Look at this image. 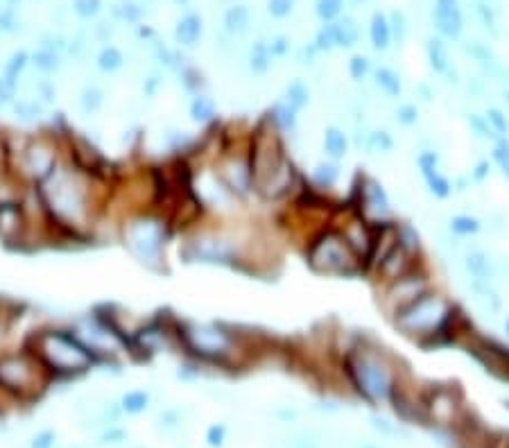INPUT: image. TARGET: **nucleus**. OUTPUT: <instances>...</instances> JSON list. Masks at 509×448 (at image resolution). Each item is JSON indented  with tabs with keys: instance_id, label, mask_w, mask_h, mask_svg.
I'll use <instances>...</instances> for the list:
<instances>
[{
	"instance_id": "f257e3e1",
	"label": "nucleus",
	"mask_w": 509,
	"mask_h": 448,
	"mask_svg": "<svg viewBox=\"0 0 509 448\" xmlns=\"http://www.w3.org/2000/svg\"><path fill=\"white\" fill-rule=\"evenodd\" d=\"M23 347L46 367V371L50 373L52 380L79 378L97 364L93 353L81 344L68 324H48L30 331L26 340H23Z\"/></svg>"
},
{
	"instance_id": "f03ea898",
	"label": "nucleus",
	"mask_w": 509,
	"mask_h": 448,
	"mask_svg": "<svg viewBox=\"0 0 509 448\" xmlns=\"http://www.w3.org/2000/svg\"><path fill=\"white\" fill-rule=\"evenodd\" d=\"M50 373L32 356L26 347L0 349V389L14 401H32L39 398L50 385Z\"/></svg>"
},
{
	"instance_id": "7ed1b4c3",
	"label": "nucleus",
	"mask_w": 509,
	"mask_h": 448,
	"mask_svg": "<svg viewBox=\"0 0 509 448\" xmlns=\"http://www.w3.org/2000/svg\"><path fill=\"white\" fill-rule=\"evenodd\" d=\"M120 235L125 247L150 270H159L163 258V244L168 238L166 220L152 213L129 215L120 224Z\"/></svg>"
},
{
	"instance_id": "20e7f679",
	"label": "nucleus",
	"mask_w": 509,
	"mask_h": 448,
	"mask_svg": "<svg viewBox=\"0 0 509 448\" xmlns=\"http://www.w3.org/2000/svg\"><path fill=\"white\" fill-rule=\"evenodd\" d=\"M177 338L188 353L207 362H222L233 351V335L220 324H182Z\"/></svg>"
},
{
	"instance_id": "39448f33",
	"label": "nucleus",
	"mask_w": 509,
	"mask_h": 448,
	"mask_svg": "<svg viewBox=\"0 0 509 448\" xmlns=\"http://www.w3.org/2000/svg\"><path fill=\"white\" fill-rule=\"evenodd\" d=\"M356 251L351 249V244L344 240V235L326 231L310 244L308 251V263L315 272L319 274H351L356 270Z\"/></svg>"
},
{
	"instance_id": "423d86ee",
	"label": "nucleus",
	"mask_w": 509,
	"mask_h": 448,
	"mask_svg": "<svg viewBox=\"0 0 509 448\" xmlns=\"http://www.w3.org/2000/svg\"><path fill=\"white\" fill-rule=\"evenodd\" d=\"M448 317V304L439 295H428L414 299L412 304L401 308L396 313V329L407 335H425V333L437 331Z\"/></svg>"
},
{
	"instance_id": "0eeeda50",
	"label": "nucleus",
	"mask_w": 509,
	"mask_h": 448,
	"mask_svg": "<svg viewBox=\"0 0 509 448\" xmlns=\"http://www.w3.org/2000/svg\"><path fill=\"white\" fill-rule=\"evenodd\" d=\"M179 254L186 263L204 265H236V240L224 233H197L184 242Z\"/></svg>"
},
{
	"instance_id": "6e6552de",
	"label": "nucleus",
	"mask_w": 509,
	"mask_h": 448,
	"mask_svg": "<svg viewBox=\"0 0 509 448\" xmlns=\"http://www.w3.org/2000/svg\"><path fill=\"white\" fill-rule=\"evenodd\" d=\"M349 371L358 387L369 396H385L390 392L392 378L390 371L381 360H376L369 353H353L349 356Z\"/></svg>"
},
{
	"instance_id": "1a4fd4ad",
	"label": "nucleus",
	"mask_w": 509,
	"mask_h": 448,
	"mask_svg": "<svg viewBox=\"0 0 509 448\" xmlns=\"http://www.w3.org/2000/svg\"><path fill=\"white\" fill-rule=\"evenodd\" d=\"M215 175L220 182L224 184V188L236 195V197H244L249 195L251 186V170H249V159L242 157H229L220 163V168L215 170Z\"/></svg>"
},
{
	"instance_id": "9d476101",
	"label": "nucleus",
	"mask_w": 509,
	"mask_h": 448,
	"mask_svg": "<svg viewBox=\"0 0 509 448\" xmlns=\"http://www.w3.org/2000/svg\"><path fill=\"white\" fill-rule=\"evenodd\" d=\"M432 23L441 35L448 39H457L462 32V7L459 0H434L432 7Z\"/></svg>"
},
{
	"instance_id": "9b49d317",
	"label": "nucleus",
	"mask_w": 509,
	"mask_h": 448,
	"mask_svg": "<svg viewBox=\"0 0 509 448\" xmlns=\"http://www.w3.org/2000/svg\"><path fill=\"white\" fill-rule=\"evenodd\" d=\"M416 163H419V168H421V175H423L425 184H428V188H430V193L434 195V197H448L453 188H450L448 179L439 173V157H437V152H432V150L421 152V154H419Z\"/></svg>"
},
{
	"instance_id": "f8f14e48",
	"label": "nucleus",
	"mask_w": 509,
	"mask_h": 448,
	"mask_svg": "<svg viewBox=\"0 0 509 448\" xmlns=\"http://www.w3.org/2000/svg\"><path fill=\"white\" fill-rule=\"evenodd\" d=\"M462 263H464V272L469 276V281L489 283L496 276V263L491 260L487 251H480V249L466 251Z\"/></svg>"
},
{
	"instance_id": "ddd939ff",
	"label": "nucleus",
	"mask_w": 509,
	"mask_h": 448,
	"mask_svg": "<svg viewBox=\"0 0 509 448\" xmlns=\"http://www.w3.org/2000/svg\"><path fill=\"white\" fill-rule=\"evenodd\" d=\"M10 111L16 120L23 122V125H37V122L44 120L48 107L32 95H16L14 102L10 104Z\"/></svg>"
},
{
	"instance_id": "4468645a",
	"label": "nucleus",
	"mask_w": 509,
	"mask_h": 448,
	"mask_svg": "<svg viewBox=\"0 0 509 448\" xmlns=\"http://www.w3.org/2000/svg\"><path fill=\"white\" fill-rule=\"evenodd\" d=\"M423 292H425L423 279H419V276H401V279H396V285H394L392 292H390V301L398 304V311H401V308H405L407 304H412L414 299L421 297Z\"/></svg>"
},
{
	"instance_id": "2eb2a0df",
	"label": "nucleus",
	"mask_w": 509,
	"mask_h": 448,
	"mask_svg": "<svg viewBox=\"0 0 509 448\" xmlns=\"http://www.w3.org/2000/svg\"><path fill=\"white\" fill-rule=\"evenodd\" d=\"M363 204L367 208V213H374L376 217H385L390 215V199L385 195L383 186L374 179H367L363 184Z\"/></svg>"
},
{
	"instance_id": "dca6fc26",
	"label": "nucleus",
	"mask_w": 509,
	"mask_h": 448,
	"mask_svg": "<svg viewBox=\"0 0 509 448\" xmlns=\"http://www.w3.org/2000/svg\"><path fill=\"white\" fill-rule=\"evenodd\" d=\"M202 16L200 14H186L177 21L175 28V39L179 46L184 48H195L202 39Z\"/></svg>"
},
{
	"instance_id": "f3484780",
	"label": "nucleus",
	"mask_w": 509,
	"mask_h": 448,
	"mask_svg": "<svg viewBox=\"0 0 509 448\" xmlns=\"http://www.w3.org/2000/svg\"><path fill=\"white\" fill-rule=\"evenodd\" d=\"M104 107V91L102 86L93 84V81H88L79 88V95H77V109L84 118H91L95 116L97 111Z\"/></svg>"
},
{
	"instance_id": "a211bd4d",
	"label": "nucleus",
	"mask_w": 509,
	"mask_h": 448,
	"mask_svg": "<svg viewBox=\"0 0 509 448\" xmlns=\"http://www.w3.org/2000/svg\"><path fill=\"white\" fill-rule=\"evenodd\" d=\"M251 28V12L247 5H231L224 14V30L231 37L247 35Z\"/></svg>"
},
{
	"instance_id": "6ab92c4d",
	"label": "nucleus",
	"mask_w": 509,
	"mask_h": 448,
	"mask_svg": "<svg viewBox=\"0 0 509 448\" xmlns=\"http://www.w3.org/2000/svg\"><path fill=\"white\" fill-rule=\"evenodd\" d=\"M425 55H428V61H430V68L434 72H441V75H446L450 70V55H448V46L444 43L441 39L437 37H430L425 41Z\"/></svg>"
},
{
	"instance_id": "aec40b11",
	"label": "nucleus",
	"mask_w": 509,
	"mask_h": 448,
	"mask_svg": "<svg viewBox=\"0 0 509 448\" xmlns=\"http://www.w3.org/2000/svg\"><path fill=\"white\" fill-rule=\"evenodd\" d=\"M405 260H407V251L401 247V244H396V247H392L387 254L381 258L378 267L385 276H390V279H401L407 265Z\"/></svg>"
},
{
	"instance_id": "412c9836",
	"label": "nucleus",
	"mask_w": 509,
	"mask_h": 448,
	"mask_svg": "<svg viewBox=\"0 0 509 448\" xmlns=\"http://www.w3.org/2000/svg\"><path fill=\"white\" fill-rule=\"evenodd\" d=\"M272 52H269V46L265 41H256L251 48H249V55H247V66L253 75H265V72L272 68Z\"/></svg>"
},
{
	"instance_id": "4be33fe9",
	"label": "nucleus",
	"mask_w": 509,
	"mask_h": 448,
	"mask_svg": "<svg viewBox=\"0 0 509 448\" xmlns=\"http://www.w3.org/2000/svg\"><path fill=\"white\" fill-rule=\"evenodd\" d=\"M215 100L207 93H197L191 100V107H188V113H191V120L197 122V125H207L213 118H215Z\"/></svg>"
},
{
	"instance_id": "5701e85b",
	"label": "nucleus",
	"mask_w": 509,
	"mask_h": 448,
	"mask_svg": "<svg viewBox=\"0 0 509 448\" xmlns=\"http://www.w3.org/2000/svg\"><path fill=\"white\" fill-rule=\"evenodd\" d=\"M30 64L35 66L41 75H55V72L61 70V55L55 50H48V48H39L37 52L30 55Z\"/></svg>"
},
{
	"instance_id": "b1692460",
	"label": "nucleus",
	"mask_w": 509,
	"mask_h": 448,
	"mask_svg": "<svg viewBox=\"0 0 509 448\" xmlns=\"http://www.w3.org/2000/svg\"><path fill=\"white\" fill-rule=\"evenodd\" d=\"M333 26V37H335V48H351L358 43L360 39V28L358 23L347 16L338 23H331Z\"/></svg>"
},
{
	"instance_id": "393cba45",
	"label": "nucleus",
	"mask_w": 509,
	"mask_h": 448,
	"mask_svg": "<svg viewBox=\"0 0 509 448\" xmlns=\"http://www.w3.org/2000/svg\"><path fill=\"white\" fill-rule=\"evenodd\" d=\"M95 66L104 75H111V72H118L125 66V55H122L120 48L116 46H104L95 57Z\"/></svg>"
},
{
	"instance_id": "a878e982",
	"label": "nucleus",
	"mask_w": 509,
	"mask_h": 448,
	"mask_svg": "<svg viewBox=\"0 0 509 448\" xmlns=\"http://www.w3.org/2000/svg\"><path fill=\"white\" fill-rule=\"evenodd\" d=\"M374 84H376V88H381V91L390 97H398L401 91H403V81H401L398 72L387 68V66H383L374 72Z\"/></svg>"
},
{
	"instance_id": "bb28decb",
	"label": "nucleus",
	"mask_w": 509,
	"mask_h": 448,
	"mask_svg": "<svg viewBox=\"0 0 509 448\" xmlns=\"http://www.w3.org/2000/svg\"><path fill=\"white\" fill-rule=\"evenodd\" d=\"M28 66H30V55L19 50V52H14L10 59L5 61L3 72H0V75H3L7 81H10L12 86H16V84H19V79L26 75Z\"/></svg>"
},
{
	"instance_id": "cd10ccee",
	"label": "nucleus",
	"mask_w": 509,
	"mask_h": 448,
	"mask_svg": "<svg viewBox=\"0 0 509 448\" xmlns=\"http://www.w3.org/2000/svg\"><path fill=\"white\" fill-rule=\"evenodd\" d=\"M369 37H372V43L376 50H387L390 41H392V28L390 21L385 19V14H374L372 19V28H369Z\"/></svg>"
},
{
	"instance_id": "c85d7f7f",
	"label": "nucleus",
	"mask_w": 509,
	"mask_h": 448,
	"mask_svg": "<svg viewBox=\"0 0 509 448\" xmlns=\"http://www.w3.org/2000/svg\"><path fill=\"white\" fill-rule=\"evenodd\" d=\"M347 148H349L347 134L338 127H328L324 132V152L328 154V157L342 159L344 154H347Z\"/></svg>"
},
{
	"instance_id": "c756f323",
	"label": "nucleus",
	"mask_w": 509,
	"mask_h": 448,
	"mask_svg": "<svg viewBox=\"0 0 509 448\" xmlns=\"http://www.w3.org/2000/svg\"><path fill=\"white\" fill-rule=\"evenodd\" d=\"M285 102L290 104L294 111H301L303 107H308V102H310V88L306 86V81L294 79L292 84H287V88H285Z\"/></svg>"
},
{
	"instance_id": "7c9ffc66",
	"label": "nucleus",
	"mask_w": 509,
	"mask_h": 448,
	"mask_svg": "<svg viewBox=\"0 0 509 448\" xmlns=\"http://www.w3.org/2000/svg\"><path fill=\"white\" fill-rule=\"evenodd\" d=\"M272 118H274L276 125L283 129V132H294V129H297V111H294L285 100L274 104Z\"/></svg>"
},
{
	"instance_id": "2f4dec72",
	"label": "nucleus",
	"mask_w": 509,
	"mask_h": 448,
	"mask_svg": "<svg viewBox=\"0 0 509 448\" xmlns=\"http://www.w3.org/2000/svg\"><path fill=\"white\" fill-rule=\"evenodd\" d=\"M365 148L374 154H387L394 150V141L387 132H372L365 138Z\"/></svg>"
},
{
	"instance_id": "473e14b6",
	"label": "nucleus",
	"mask_w": 509,
	"mask_h": 448,
	"mask_svg": "<svg viewBox=\"0 0 509 448\" xmlns=\"http://www.w3.org/2000/svg\"><path fill=\"white\" fill-rule=\"evenodd\" d=\"M147 403H150V396H147V392H143V389H134V392H127L125 396H122L120 407L125 412L136 414V412H143L147 407Z\"/></svg>"
},
{
	"instance_id": "72a5a7b5",
	"label": "nucleus",
	"mask_w": 509,
	"mask_h": 448,
	"mask_svg": "<svg viewBox=\"0 0 509 448\" xmlns=\"http://www.w3.org/2000/svg\"><path fill=\"white\" fill-rule=\"evenodd\" d=\"M338 177H340V170L335 163H319L313 173V179L322 186V188H331V186L338 182Z\"/></svg>"
},
{
	"instance_id": "f704fd0d",
	"label": "nucleus",
	"mask_w": 509,
	"mask_h": 448,
	"mask_svg": "<svg viewBox=\"0 0 509 448\" xmlns=\"http://www.w3.org/2000/svg\"><path fill=\"white\" fill-rule=\"evenodd\" d=\"M450 231L457 233V235H471V233H478L480 231V222L471 215H455L450 220Z\"/></svg>"
},
{
	"instance_id": "c9c22d12",
	"label": "nucleus",
	"mask_w": 509,
	"mask_h": 448,
	"mask_svg": "<svg viewBox=\"0 0 509 448\" xmlns=\"http://www.w3.org/2000/svg\"><path fill=\"white\" fill-rule=\"evenodd\" d=\"M466 122H469V127L482 138H494L496 136V132L489 125V120L484 116H480V113H469V116H466Z\"/></svg>"
},
{
	"instance_id": "e433bc0d",
	"label": "nucleus",
	"mask_w": 509,
	"mask_h": 448,
	"mask_svg": "<svg viewBox=\"0 0 509 448\" xmlns=\"http://www.w3.org/2000/svg\"><path fill=\"white\" fill-rule=\"evenodd\" d=\"M342 7H344V0H317V14H319V19H324V21L335 19V16L342 12Z\"/></svg>"
},
{
	"instance_id": "4c0bfd02",
	"label": "nucleus",
	"mask_w": 509,
	"mask_h": 448,
	"mask_svg": "<svg viewBox=\"0 0 509 448\" xmlns=\"http://www.w3.org/2000/svg\"><path fill=\"white\" fill-rule=\"evenodd\" d=\"M297 7V0H267V12L276 19H285Z\"/></svg>"
},
{
	"instance_id": "58836bf2",
	"label": "nucleus",
	"mask_w": 509,
	"mask_h": 448,
	"mask_svg": "<svg viewBox=\"0 0 509 448\" xmlns=\"http://www.w3.org/2000/svg\"><path fill=\"white\" fill-rule=\"evenodd\" d=\"M182 72V81H184V86H186V91H191V93H202V86H204V81H202V75L200 72H197L195 68H182L179 70Z\"/></svg>"
},
{
	"instance_id": "ea45409f",
	"label": "nucleus",
	"mask_w": 509,
	"mask_h": 448,
	"mask_svg": "<svg viewBox=\"0 0 509 448\" xmlns=\"http://www.w3.org/2000/svg\"><path fill=\"white\" fill-rule=\"evenodd\" d=\"M367 72H369V59H367V57L356 55L349 61V75L356 79V81H363L367 77Z\"/></svg>"
},
{
	"instance_id": "a19ab883",
	"label": "nucleus",
	"mask_w": 509,
	"mask_h": 448,
	"mask_svg": "<svg viewBox=\"0 0 509 448\" xmlns=\"http://www.w3.org/2000/svg\"><path fill=\"white\" fill-rule=\"evenodd\" d=\"M390 28H392V37L396 39L398 43H403L405 37H407V21H405V16L401 14V12H394Z\"/></svg>"
},
{
	"instance_id": "79ce46f5",
	"label": "nucleus",
	"mask_w": 509,
	"mask_h": 448,
	"mask_svg": "<svg viewBox=\"0 0 509 448\" xmlns=\"http://www.w3.org/2000/svg\"><path fill=\"white\" fill-rule=\"evenodd\" d=\"M489 120V125H491V129H494V132H500V134H505V132H509V120H507V116L503 111H498V109H489L487 111V116H484Z\"/></svg>"
},
{
	"instance_id": "37998d69",
	"label": "nucleus",
	"mask_w": 509,
	"mask_h": 448,
	"mask_svg": "<svg viewBox=\"0 0 509 448\" xmlns=\"http://www.w3.org/2000/svg\"><path fill=\"white\" fill-rule=\"evenodd\" d=\"M396 120L401 122V125H416L419 120V109L414 107V104H401V107L396 109Z\"/></svg>"
},
{
	"instance_id": "c03bdc74",
	"label": "nucleus",
	"mask_w": 509,
	"mask_h": 448,
	"mask_svg": "<svg viewBox=\"0 0 509 448\" xmlns=\"http://www.w3.org/2000/svg\"><path fill=\"white\" fill-rule=\"evenodd\" d=\"M100 0H77L75 3V14L81 19H93V16L100 12Z\"/></svg>"
},
{
	"instance_id": "a18cd8bd",
	"label": "nucleus",
	"mask_w": 509,
	"mask_h": 448,
	"mask_svg": "<svg viewBox=\"0 0 509 448\" xmlns=\"http://www.w3.org/2000/svg\"><path fill=\"white\" fill-rule=\"evenodd\" d=\"M398 244L403 247L405 251H414L419 247V235L414 233L412 226H403V229L398 231Z\"/></svg>"
},
{
	"instance_id": "49530a36",
	"label": "nucleus",
	"mask_w": 509,
	"mask_h": 448,
	"mask_svg": "<svg viewBox=\"0 0 509 448\" xmlns=\"http://www.w3.org/2000/svg\"><path fill=\"white\" fill-rule=\"evenodd\" d=\"M267 46H269V52H272V57H285L287 52H290L292 41L287 37H274Z\"/></svg>"
},
{
	"instance_id": "de8ad7c7",
	"label": "nucleus",
	"mask_w": 509,
	"mask_h": 448,
	"mask_svg": "<svg viewBox=\"0 0 509 448\" xmlns=\"http://www.w3.org/2000/svg\"><path fill=\"white\" fill-rule=\"evenodd\" d=\"M19 28H21V21H19V16H16L12 10L0 12V30H5V32H19Z\"/></svg>"
},
{
	"instance_id": "09e8293b",
	"label": "nucleus",
	"mask_w": 509,
	"mask_h": 448,
	"mask_svg": "<svg viewBox=\"0 0 509 448\" xmlns=\"http://www.w3.org/2000/svg\"><path fill=\"white\" fill-rule=\"evenodd\" d=\"M143 79H145V81H143V93H145L147 97H152V95L161 88V84H163V77L159 75V72H147V75H145Z\"/></svg>"
},
{
	"instance_id": "8fccbe9b",
	"label": "nucleus",
	"mask_w": 509,
	"mask_h": 448,
	"mask_svg": "<svg viewBox=\"0 0 509 448\" xmlns=\"http://www.w3.org/2000/svg\"><path fill=\"white\" fill-rule=\"evenodd\" d=\"M55 439L57 435L52 433V430H41V433H37V437L32 439V448H55Z\"/></svg>"
},
{
	"instance_id": "3c124183",
	"label": "nucleus",
	"mask_w": 509,
	"mask_h": 448,
	"mask_svg": "<svg viewBox=\"0 0 509 448\" xmlns=\"http://www.w3.org/2000/svg\"><path fill=\"white\" fill-rule=\"evenodd\" d=\"M494 157L498 161V166L503 168L505 177L509 179V145L507 143H500L498 148H496V152H494Z\"/></svg>"
},
{
	"instance_id": "603ef678",
	"label": "nucleus",
	"mask_w": 509,
	"mask_h": 448,
	"mask_svg": "<svg viewBox=\"0 0 509 448\" xmlns=\"http://www.w3.org/2000/svg\"><path fill=\"white\" fill-rule=\"evenodd\" d=\"M120 16L125 21H129V23H136V21H141L143 10L138 5H134V3H125V5L120 7Z\"/></svg>"
},
{
	"instance_id": "864d4df0",
	"label": "nucleus",
	"mask_w": 509,
	"mask_h": 448,
	"mask_svg": "<svg viewBox=\"0 0 509 448\" xmlns=\"http://www.w3.org/2000/svg\"><path fill=\"white\" fill-rule=\"evenodd\" d=\"M416 93L421 95V100H423V102H432V97H434V91H432L430 86H425V84L419 86V88H416Z\"/></svg>"
},
{
	"instance_id": "5fc2aeb1",
	"label": "nucleus",
	"mask_w": 509,
	"mask_h": 448,
	"mask_svg": "<svg viewBox=\"0 0 509 448\" xmlns=\"http://www.w3.org/2000/svg\"><path fill=\"white\" fill-rule=\"evenodd\" d=\"M487 168H489L487 163H480V166L475 168V175H473V177H475V179H482L484 175H487Z\"/></svg>"
},
{
	"instance_id": "6e6d98bb",
	"label": "nucleus",
	"mask_w": 509,
	"mask_h": 448,
	"mask_svg": "<svg viewBox=\"0 0 509 448\" xmlns=\"http://www.w3.org/2000/svg\"><path fill=\"white\" fill-rule=\"evenodd\" d=\"M220 437H222V433H220V430H215V428H213V430H211V439H213V444H215V439H220Z\"/></svg>"
},
{
	"instance_id": "4d7b16f0",
	"label": "nucleus",
	"mask_w": 509,
	"mask_h": 448,
	"mask_svg": "<svg viewBox=\"0 0 509 448\" xmlns=\"http://www.w3.org/2000/svg\"><path fill=\"white\" fill-rule=\"evenodd\" d=\"M12 3H19V0H12Z\"/></svg>"
},
{
	"instance_id": "13d9d810",
	"label": "nucleus",
	"mask_w": 509,
	"mask_h": 448,
	"mask_svg": "<svg viewBox=\"0 0 509 448\" xmlns=\"http://www.w3.org/2000/svg\"><path fill=\"white\" fill-rule=\"evenodd\" d=\"M356 3H363V0H356Z\"/></svg>"
},
{
	"instance_id": "bf43d9fd",
	"label": "nucleus",
	"mask_w": 509,
	"mask_h": 448,
	"mask_svg": "<svg viewBox=\"0 0 509 448\" xmlns=\"http://www.w3.org/2000/svg\"><path fill=\"white\" fill-rule=\"evenodd\" d=\"M179 3H186V0H179Z\"/></svg>"
},
{
	"instance_id": "052dcab7",
	"label": "nucleus",
	"mask_w": 509,
	"mask_h": 448,
	"mask_svg": "<svg viewBox=\"0 0 509 448\" xmlns=\"http://www.w3.org/2000/svg\"><path fill=\"white\" fill-rule=\"evenodd\" d=\"M507 329H509V322H507Z\"/></svg>"
}]
</instances>
